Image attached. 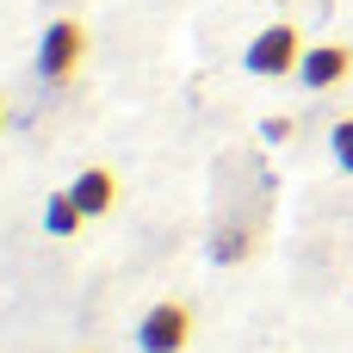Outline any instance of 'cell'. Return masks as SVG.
I'll use <instances>...</instances> for the list:
<instances>
[{
  "label": "cell",
  "mask_w": 353,
  "mask_h": 353,
  "mask_svg": "<svg viewBox=\"0 0 353 353\" xmlns=\"http://www.w3.org/2000/svg\"><path fill=\"white\" fill-rule=\"evenodd\" d=\"M304 31L292 25V19H279V25H261L254 37H248V50H242V68L248 74H261V81H285V74H298V62H304Z\"/></svg>",
  "instance_id": "cell-1"
},
{
  "label": "cell",
  "mask_w": 353,
  "mask_h": 353,
  "mask_svg": "<svg viewBox=\"0 0 353 353\" xmlns=\"http://www.w3.org/2000/svg\"><path fill=\"white\" fill-rule=\"evenodd\" d=\"M81 223H87V211L74 205V192H68V186L43 199V230H50V236H74Z\"/></svg>",
  "instance_id": "cell-6"
},
{
  "label": "cell",
  "mask_w": 353,
  "mask_h": 353,
  "mask_svg": "<svg viewBox=\"0 0 353 353\" xmlns=\"http://www.w3.org/2000/svg\"><path fill=\"white\" fill-rule=\"evenodd\" d=\"M137 347H143V353H186V347H192V310H186L180 298L149 304L143 323H137Z\"/></svg>",
  "instance_id": "cell-2"
},
{
  "label": "cell",
  "mask_w": 353,
  "mask_h": 353,
  "mask_svg": "<svg viewBox=\"0 0 353 353\" xmlns=\"http://www.w3.org/2000/svg\"><path fill=\"white\" fill-rule=\"evenodd\" d=\"M68 192H74V205L87 211V223H93V217H105V211L118 205V174H112V168H81Z\"/></svg>",
  "instance_id": "cell-5"
},
{
  "label": "cell",
  "mask_w": 353,
  "mask_h": 353,
  "mask_svg": "<svg viewBox=\"0 0 353 353\" xmlns=\"http://www.w3.org/2000/svg\"><path fill=\"white\" fill-rule=\"evenodd\" d=\"M353 74V43H310L304 50V62H298V81L310 87V93H329V87H341Z\"/></svg>",
  "instance_id": "cell-4"
},
{
  "label": "cell",
  "mask_w": 353,
  "mask_h": 353,
  "mask_svg": "<svg viewBox=\"0 0 353 353\" xmlns=\"http://www.w3.org/2000/svg\"><path fill=\"white\" fill-rule=\"evenodd\" d=\"M292 130H298V124H292V118H267V124H261V137H267V143H285V137H292Z\"/></svg>",
  "instance_id": "cell-9"
},
{
  "label": "cell",
  "mask_w": 353,
  "mask_h": 353,
  "mask_svg": "<svg viewBox=\"0 0 353 353\" xmlns=\"http://www.w3.org/2000/svg\"><path fill=\"white\" fill-rule=\"evenodd\" d=\"M211 254H217L223 267H236V261H248V254H254V236H248V230H236V223H223V230H217V242H211Z\"/></svg>",
  "instance_id": "cell-7"
},
{
  "label": "cell",
  "mask_w": 353,
  "mask_h": 353,
  "mask_svg": "<svg viewBox=\"0 0 353 353\" xmlns=\"http://www.w3.org/2000/svg\"><path fill=\"white\" fill-rule=\"evenodd\" d=\"M329 155H335L341 174H353V118H341V124L329 130Z\"/></svg>",
  "instance_id": "cell-8"
},
{
  "label": "cell",
  "mask_w": 353,
  "mask_h": 353,
  "mask_svg": "<svg viewBox=\"0 0 353 353\" xmlns=\"http://www.w3.org/2000/svg\"><path fill=\"white\" fill-rule=\"evenodd\" d=\"M87 56V25L81 19H50L43 37H37V74L43 81H68Z\"/></svg>",
  "instance_id": "cell-3"
},
{
  "label": "cell",
  "mask_w": 353,
  "mask_h": 353,
  "mask_svg": "<svg viewBox=\"0 0 353 353\" xmlns=\"http://www.w3.org/2000/svg\"><path fill=\"white\" fill-rule=\"evenodd\" d=\"M0 130H6V93H0Z\"/></svg>",
  "instance_id": "cell-10"
}]
</instances>
